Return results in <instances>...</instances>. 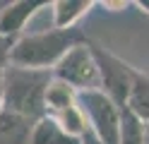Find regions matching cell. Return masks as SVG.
I'll list each match as a JSON object with an SVG mask.
<instances>
[{"instance_id":"obj_11","label":"cell","mask_w":149,"mask_h":144,"mask_svg":"<svg viewBox=\"0 0 149 144\" xmlns=\"http://www.w3.org/2000/svg\"><path fill=\"white\" fill-rule=\"evenodd\" d=\"M77 96H79L77 89H72L70 84H65V82L53 77L48 91H46V108H48L51 115L63 113V111L72 108V106H77Z\"/></svg>"},{"instance_id":"obj_1","label":"cell","mask_w":149,"mask_h":144,"mask_svg":"<svg viewBox=\"0 0 149 144\" xmlns=\"http://www.w3.org/2000/svg\"><path fill=\"white\" fill-rule=\"evenodd\" d=\"M89 41L91 38L79 26H72V29H55L53 26L51 31L19 36V41L12 48L10 65L31 67V70H53L74 46L89 43Z\"/></svg>"},{"instance_id":"obj_6","label":"cell","mask_w":149,"mask_h":144,"mask_svg":"<svg viewBox=\"0 0 149 144\" xmlns=\"http://www.w3.org/2000/svg\"><path fill=\"white\" fill-rule=\"evenodd\" d=\"M48 3H29V0H15V3H7V7L0 15V34L10 36V38H19L22 29L26 26V22L39 12L41 7H46Z\"/></svg>"},{"instance_id":"obj_3","label":"cell","mask_w":149,"mask_h":144,"mask_svg":"<svg viewBox=\"0 0 149 144\" xmlns=\"http://www.w3.org/2000/svg\"><path fill=\"white\" fill-rule=\"evenodd\" d=\"M77 101L84 111L87 120L91 125V132L96 134L101 144H120V130H123V118H120L118 106L108 99L104 91H79Z\"/></svg>"},{"instance_id":"obj_4","label":"cell","mask_w":149,"mask_h":144,"mask_svg":"<svg viewBox=\"0 0 149 144\" xmlns=\"http://www.w3.org/2000/svg\"><path fill=\"white\" fill-rule=\"evenodd\" d=\"M91 53L96 58L99 74H101V91H104L118 108H127L130 91H132V65H127L125 60H120L118 55L106 51L104 46H99L91 41L89 43Z\"/></svg>"},{"instance_id":"obj_14","label":"cell","mask_w":149,"mask_h":144,"mask_svg":"<svg viewBox=\"0 0 149 144\" xmlns=\"http://www.w3.org/2000/svg\"><path fill=\"white\" fill-rule=\"evenodd\" d=\"M5 111V67H0V115Z\"/></svg>"},{"instance_id":"obj_10","label":"cell","mask_w":149,"mask_h":144,"mask_svg":"<svg viewBox=\"0 0 149 144\" xmlns=\"http://www.w3.org/2000/svg\"><path fill=\"white\" fill-rule=\"evenodd\" d=\"M127 108L149 125V72H142L137 67L132 70V91H130Z\"/></svg>"},{"instance_id":"obj_9","label":"cell","mask_w":149,"mask_h":144,"mask_svg":"<svg viewBox=\"0 0 149 144\" xmlns=\"http://www.w3.org/2000/svg\"><path fill=\"white\" fill-rule=\"evenodd\" d=\"M96 3L91 0H55L51 3L53 7V26L55 29H72Z\"/></svg>"},{"instance_id":"obj_17","label":"cell","mask_w":149,"mask_h":144,"mask_svg":"<svg viewBox=\"0 0 149 144\" xmlns=\"http://www.w3.org/2000/svg\"><path fill=\"white\" fill-rule=\"evenodd\" d=\"M147 144H149V134H147Z\"/></svg>"},{"instance_id":"obj_16","label":"cell","mask_w":149,"mask_h":144,"mask_svg":"<svg viewBox=\"0 0 149 144\" xmlns=\"http://www.w3.org/2000/svg\"><path fill=\"white\" fill-rule=\"evenodd\" d=\"M7 7V3H3V0H0V15H3V10Z\"/></svg>"},{"instance_id":"obj_2","label":"cell","mask_w":149,"mask_h":144,"mask_svg":"<svg viewBox=\"0 0 149 144\" xmlns=\"http://www.w3.org/2000/svg\"><path fill=\"white\" fill-rule=\"evenodd\" d=\"M53 82V70L7 65L5 67V111L22 115L26 120H41L48 115L46 91Z\"/></svg>"},{"instance_id":"obj_8","label":"cell","mask_w":149,"mask_h":144,"mask_svg":"<svg viewBox=\"0 0 149 144\" xmlns=\"http://www.w3.org/2000/svg\"><path fill=\"white\" fill-rule=\"evenodd\" d=\"M34 122L22 115L3 111L0 115V144H29Z\"/></svg>"},{"instance_id":"obj_15","label":"cell","mask_w":149,"mask_h":144,"mask_svg":"<svg viewBox=\"0 0 149 144\" xmlns=\"http://www.w3.org/2000/svg\"><path fill=\"white\" fill-rule=\"evenodd\" d=\"M139 10H142V12H147L149 15V0H137V3H135Z\"/></svg>"},{"instance_id":"obj_7","label":"cell","mask_w":149,"mask_h":144,"mask_svg":"<svg viewBox=\"0 0 149 144\" xmlns=\"http://www.w3.org/2000/svg\"><path fill=\"white\" fill-rule=\"evenodd\" d=\"M29 144H82V139L74 137V134H70L58 122V118H53V115H43L41 120L34 122L31 142Z\"/></svg>"},{"instance_id":"obj_13","label":"cell","mask_w":149,"mask_h":144,"mask_svg":"<svg viewBox=\"0 0 149 144\" xmlns=\"http://www.w3.org/2000/svg\"><path fill=\"white\" fill-rule=\"evenodd\" d=\"M19 38H10V36H3L0 34V67H7L10 65V55H12V48Z\"/></svg>"},{"instance_id":"obj_12","label":"cell","mask_w":149,"mask_h":144,"mask_svg":"<svg viewBox=\"0 0 149 144\" xmlns=\"http://www.w3.org/2000/svg\"><path fill=\"white\" fill-rule=\"evenodd\" d=\"M120 118H123L120 144H147L149 125H147L144 120H139L130 108H123V111H120Z\"/></svg>"},{"instance_id":"obj_5","label":"cell","mask_w":149,"mask_h":144,"mask_svg":"<svg viewBox=\"0 0 149 144\" xmlns=\"http://www.w3.org/2000/svg\"><path fill=\"white\" fill-rule=\"evenodd\" d=\"M91 43V41H89ZM89 43H79L53 67V77L77 91H101V74Z\"/></svg>"}]
</instances>
